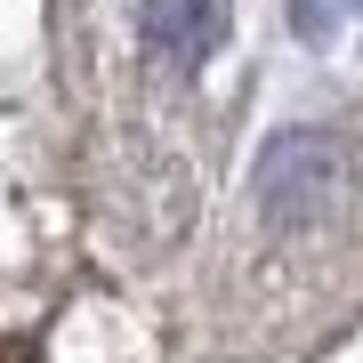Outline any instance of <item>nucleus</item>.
<instances>
[{
  "instance_id": "obj_1",
  "label": "nucleus",
  "mask_w": 363,
  "mask_h": 363,
  "mask_svg": "<svg viewBox=\"0 0 363 363\" xmlns=\"http://www.w3.org/2000/svg\"><path fill=\"white\" fill-rule=\"evenodd\" d=\"M339 145L323 130H283L267 145V162H259V202L274 210V218H291V226H307V218H323V210L339 202Z\"/></svg>"
},
{
  "instance_id": "obj_3",
  "label": "nucleus",
  "mask_w": 363,
  "mask_h": 363,
  "mask_svg": "<svg viewBox=\"0 0 363 363\" xmlns=\"http://www.w3.org/2000/svg\"><path fill=\"white\" fill-rule=\"evenodd\" d=\"M355 9H363V0H355Z\"/></svg>"
},
{
  "instance_id": "obj_2",
  "label": "nucleus",
  "mask_w": 363,
  "mask_h": 363,
  "mask_svg": "<svg viewBox=\"0 0 363 363\" xmlns=\"http://www.w3.org/2000/svg\"><path fill=\"white\" fill-rule=\"evenodd\" d=\"M138 16H145L154 57H169L178 73L210 65L218 40H226V0H138Z\"/></svg>"
}]
</instances>
